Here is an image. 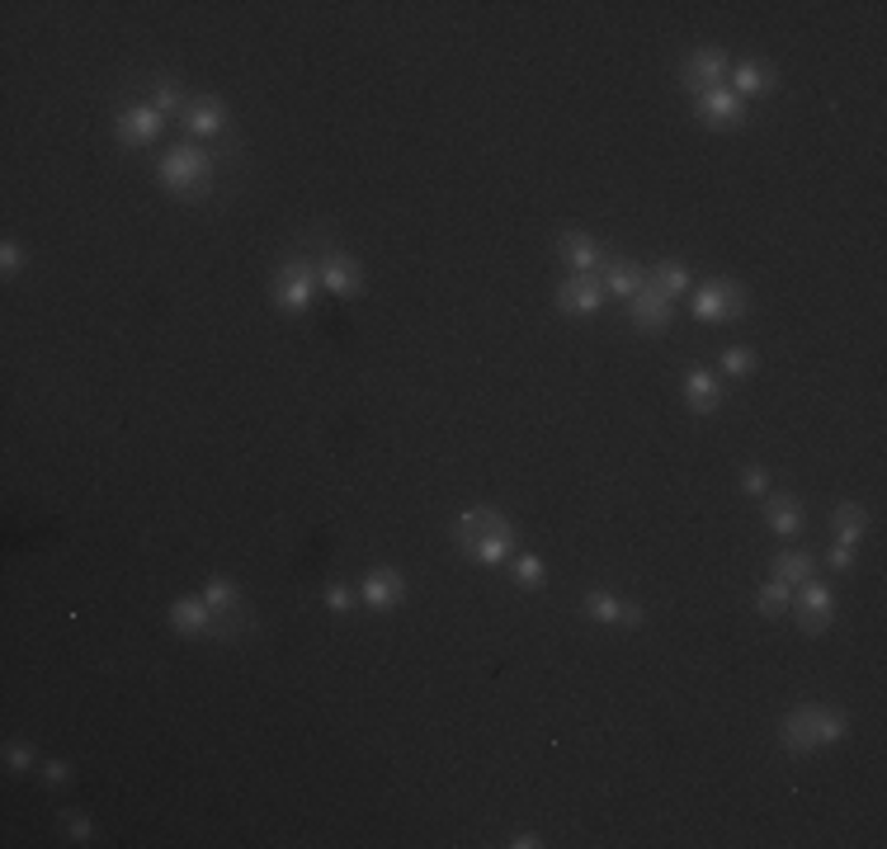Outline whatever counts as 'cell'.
<instances>
[{"label":"cell","mask_w":887,"mask_h":849,"mask_svg":"<svg viewBox=\"0 0 887 849\" xmlns=\"http://www.w3.org/2000/svg\"><path fill=\"white\" fill-rule=\"evenodd\" d=\"M453 543H459V552L467 562L501 566V562L515 557V524H510L501 510L477 505V510H467V515H459V524H453Z\"/></svg>","instance_id":"cell-1"},{"label":"cell","mask_w":887,"mask_h":849,"mask_svg":"<svg viewBox=\"0 0 887 849\" xmlns=\"http://www.w3.org/2000/svg\"><path fill=\"white\" fill-rule=\"evenodd\" d=\"M845 737V713L831 703H802L779 722V746L788 756H812L821 746H836Z\"/></svg>","instance_id":"cell-2"},{"label":"cell","mask_w":887,"mask_h":849,"mask_svg":"<svg viewBox=\"0 0 887 849\" xmlns=\"http://www.w3.org/2000/svg\"><path fill=\"white\" fill-rule=\"evenodd\" d=\"M156 180H161V189H170L175 199H204L213 189V156L194 142H180L156 161Z\"/></svg>","instance_id":"cell-3"},{"label":"cell","mask_w":887,"mask_h":849,"mask_svg":"<svg viewBox=\"0 0 887 849\" xmlns=\"http://www.w3.org/2000/svg\"><path fill=\"white\" fill-rule=\"evenodd\" d=\"M317 288H322V274H317V260H307V255H293V260H284L279 269H274V284H269L274 307L293 312V317L312 307Z\"/></svg>","instance_id":"cell-4"},{"label":"cell","mask_w":887,"mask_h":849,"mask_svg":"<svg viewBox=\"0 0 887 849\" xmlns=\"http://www.w3.org/2000/svg\"><path fill=\"white\" fill-rule=\"evenodd\" d=\"M746 288L737 284V279H708L699 293H694V322H703V326H727V322H737L741 312H746Z\"/></svg>","instance_id":"cell-5"},{"label":"cell","mask_w":887,"mask_h":849,"mask_svg":"<svg viewBox=\"0 0 887 849\" xmlns=\"http://www.w3.org/2000/svg\"><path fill=\"white\" fill-rule=\"evenodd\" d=\"M788 609H794V619H798V628L807 638H821L826 628H831V619H836V595H831V585H821V581H802L798 600Z\"/></svg>","instance_id":"cell-6"},{"label":"cell","mask_w":887,"mask_h":849,"mask_svg":"<svg viewBox=\"0 0 887 849\" xmlns=\"http://www.w3.org/2000/svg\"><path fill=\"white\" fill-rule=\"evenodd\" d=\"M727 71H732V62H727L722 48H694L684 57V67H680V86L689 95L718 90V86H727Z\"/></svg>","instance_id":"cell-7"},{"label":"cell","mask_w":887,"mask_h":849,"mask_svg":"<svg viewBox=\"0 0 887 849\" xmlns=\"http://www.w3.org/2000/svg\"><path fill=\"white\" fill-rule=\"evenodd\" d=\"M161 128H166V118L156 113L151 105H128V109H118V118H114V137L124 147H147V142L161 137Z\"/></svg>","instance_id":"cell-8"},{"label":"cell","mask_w":887,"mask_h":849,"mask_svg":"<svg viewBox=\"0 0 887 849\" xmlns=\"http://www.w3.org/2000/svg\"><path fill=\"white\" fill-rule=\"evenodd\" d=\"M359 600L373 609V614H387V609H397L406 600V576L392 566H373L359 581Z\"/></svg>","instance_id":"cell-9"},{"label":"cell","mask_w":887,"mask_h":849,"mask_svg":"<svg viewBox=\"0 0 887 849\" xmlns=\"http://www.w3.org/2000/svg\"><path fill=\"white\" fill-rule=\"evenodd\" d=\"M317 274H322V288L331 298H354V293L364 288V274H359V260L345 250H326L317 260Z\"/></svg>","instance_id":"cell-10"},{"label":"cell","mask_w":887,"mask_h":849,"mask_svg":"<svg viewBox=\"0 0 887 849\" xmlns=\"http://www.w3.org/2000/svg\"><path fill=\"white\" fill-rule=\"evenodd\" d=\"M600 307H604V288L595 274H571L558 288V312H566V317H595Z\"/></svg>","instance_id":"cell-11"},{"label":"cell","mask_w":887,"mask_h":849,"mask_svg":"<svg viewBox=\"0 0 887 849\" xmlns=\"http://www.w3.org/2000/svg\"><path fill=\"white\" fill-rule=\"evenodd\" d=\"M585 614L595 619V623H619V628H628V633H633V628H642L647 623V614L638 604H628V600H619V595H609V590H585Z\"/></svg>","instance_id":"cell-12"},{"label":"cell","mask_w":887,"mask_h":849,"mask_svg":"<svg viewBox=\"0 0 887 849\" xmlns=\"http://www.w3.org/2000/svg\"><path fill=\"white\" fill-rule=\"evenodd\" d=\"M779 81H775V67L770 62H756V57H746V62H737L732 71H727V90L737 95V100H765Z\"/></svg>","instance_id":"cell-13"},{"label":"cell","mask_w":887,"mask_h":849,"mask_svg":"<svg viewBox=\"0 0 887 849\" xmlns=\"http://www.w3.org/2000/svg\"><path fill=\"white\" fill-rule=\"evenodd\" d=\"M180 124L189 137H218V132H227V105L218 95H194L180 113Z\"/></svg>","instance_id":"cell-14"},{"label":"cell","mask_w":887,"mask_h":849,"mask_svg":"<svg viewBox=\"0 0 887 849\" xmlns=\"http://www.w3.org/2000/svg\"><path fill=\"white\" fill-rule=\"evenodd\" d=\"M628 317H633V326H638V330L657 335V330H666V326H670V317H676V307H670L666 293H657L652 284H647L642 293H633V298H628Z\"/></svg>","instance_id":"cell-15"},{"label":"cell","mask_w":887,"mask_h":849,"mask_svg":"<svg viewBox=\"0 0 887 849\" xmlns=\"http://www.w3.org/2000/svg\"><path fill=\"white\" fill-rule=\"evenodd\" d=\"M558 255L566 260L571 274H600V265L609 260L595 236H585V231H562L558 236Z\"/></svg>","instance_id":"cell-16"},{"label":"cell","mask_w":887,"mask_h":849,"mask_svg":"<svg viewBox=\"0 0 887 849\" xmlns=\"http://www.w3.org/2000/svg\"><path fill=\"white\" fill-rule=\"evenodd\" d=\"M600 288L628 303L633 293H642V288H647V269H642V265H633V260H623V255H609V260L600 265Z\"/></svg>","instance_id":"cell-17"},{"label":"cell","mask_w":887,"mask_h":849,"mask_svg":"<svg viewBox=\"0 0 887 849\" xmlns=\"http://www.w3.org/2000/svg\"><path fill=\"white\" fill-rule=\"evenodd\" d=\"M684 402H689V411L694 416H713V411L722 406V383L708 373L703 364H694V368H684Z\"/></svg>","instance_id":"cell-18"},{"label":"cell","mask_w":887,"mask_h":849,"mask_svg":"<svg viewBox=\"0 0 887 849\" xmlns=\"http://www.w3.org/2000/svg\"><path fill=\"white\" fill-rule=\"evenodd\" d=\"M213 628H218V614L204 604V595L170 604V633H180V638H213Z\"/></svg>","instance_id":"cell-19"},{"label":"cell","mask_w":887,"mask_h":849,"mask_svg":"<svg viewBox=\"0 0 887 849\" xmlns=\"http://www.w3.org/2000/svg\"><path fill=\"white\" fill-rule=\"evenodd\" d=\"M694 113H699V124H708V128H732L741 118V100L727 86H718V90L694 95Z\"/></svg>","instance_id":"cell-20"},{"label":"cell","mask_w":887,"mask_h":849,"mask_svg":"<svg viewBox=\"0 0 887 849\" xmlns=\"http://www.w3.org/2000/svg\"><path fill=\"white\" fill-rule=\"evenodd\" d=\"M760 510H765V524H770L775 539H798L802 533V505L798 496H760Z\"/></svg>","instance_id":"cell-21"},{"label":"cell","mask_w":887,"mask_h":849,"mask_svg":"<svg viewBox=\"0 0 887 849\" xmlns=\"http://www.w3.org/2000/svg\"><path fill=\"white\" fill-rule=\"evenodd\" d=\"M864 533H869V510H864L859 501H840L831 510V539L855 547V543H864Z\"/></svg>","instance_id":"cell-22"},{"label":"cell","mask_w":887,"mask_h":849,"mask_svg":"<svg viewBox=\"0 0 887 849\" xmlns=\"http://www.w3.org/2000/svg\"><path fill=\"white\" fill-rule=\"evenodd\" d=\"M770 576L783 581V585H802V581L817 576V557H812V552H794V547H788V552H775Z\"/></svg>","instance_id":"cell-23"},{"label":"cell","mask_w":887,"mask_h":849,"mask_svg":"<svg viewBox=\"0 0 887 849\" xmlns=\"http://www.w3.org/2000/svg\"><path fill=\"white\" fill-rule=\"evenodd\" d=\"M161 118H175V113H185V90H180V81H170V76H156L151 81V100H147Z\"/></svg>","instance_id":"cell-24"},{"label":"cell","mask_w":887,"mask_h":849,"mask_svg":"<svg viewBox=\"0 0 887 849\" xmlns=\"http://www.w3.org/2000/svg\"><path fill=\"white\" fill-rule=\"evenodd\" d=\"M788 604H794V585H783V581H775V576L756 590V614H760V619H779Z\"/></svg>","instance_id":"cell-25"},{"label":"cell","mask_w":887,"mask_h":849,"mask_svg":"<svg viewBox=\"0 0 887 849\" xmlns=\"http://www.w3.org/2000/svg\"><path fill=\"white\" fill-rule=\"evenodd\" d=\"M647 284H652L657 293H666V298H676V293L689 288V265L684 260H661L652 274H647Z\"/></svg>","instance_id":"cell-26"},{"label":"cell","mask_w":887,"mask_h":849,"mask_svg":"<svg viewBox=\"0 0 887 849\" xmlns=\"http://www.w3.org/2000/svg\"><path fill=\"white\" fill-rule=\"evenodd\" d=\"M204 604L213 609V614H242V590H236L227 576H213L204 585Z\"/></svg>","instance_id":"cell-27"},{"label":"cell","mask_w":887,"mask_h":849,"mask_svg":"<svg viewBox=\"0 0 887 849\" xmlns=\"http://www.w3.org/2000/svg\"><path fill=\"white\" fill-rule=\"evenodd\" d=\"M510 576H515L520 590H543L548 566H543V557H534V552H520V557H510Z\"/></svg>","instance_id":"cell-28"},{"label":"cell","mask_w":887,"mask_h":849,"mask_svg":"<svg viewBox=\"0 0 887 849\" xmlns=\"http://www.w3.org/2000/svg\"><path fill=\"white\" fill-rule=\"evenodd\" d=\"M722 373L727 378H751L756 373V349H746V345H732V349H722Z\"/></svg>","instance_id":"cell-29"},{"label":"cell","mask_w":887,"mask_h":849,"mask_svg":"<svg viewBox=\"0 0 887 849\" xmlns=\"http://www.w3.org/2000/svg\"><path fill=\"white\" fill-rule=\"evenodd\" d=\"M57 826H62V836H67L71 845H90V840H95V826H90L86 812H62V817H57Z\"/></svg>","instance_id":"cell-30"},{"label":"cell","mask_w":887,"mask_h":849,"mask_svg":"<svg viewBox=\"0 0 887 849\" xmlns=\"http://www.w3.org/2000/svg\"><path fill=\"white\" fill-rule=\"evenodd\" d=\"M6 769L10 774H29V769H38V750L29 741H10L6 746Z\"/></svg>","instance_id":"cell-31"},{"label":"cell","mask_w":887,"mask_h":849,"mask_svg":"<svg viewBox=\"0 0 887 849\" xmlns=\"http://www.w3.org/2000/svg\"><path fill=\"white\" fill-rule=\"evenodd\" d=\"M741 491H746V496H770V472H765V467H741Z\"/></svg>","instance_id":"cell-32"},{"label":"cell","mask_w":887,"mask_h":849,"mask_svg":"<svg viewBox=\"0 0 887 849\" xmlns=\"http://www.w3.org/2000/svg\"><path fill=\"white\" fill-rule=\"evenodd\" d=\"M322 600H326L331 614H349V609H354V590H349V585H341V581H331V585L322 590Z\"/></svg>","instance_id":"cell-33"},{"label":"cell","mask_w":887,"mask_h":849,"mask_svg":"<svg viewBox=\"0 0 887 849\" xmlns=\"http://www.w3.org/2000/svg\"><path fill=\"white\" fill-rule=\"evenodd\" d=\"M24 265H29V255H24V246H19V241H6V246H0V274H6V279H14V274L24 269Z\"/></svg>","instance_id":"cell-34"},{"label":"cell","mask_w":887,"mask_h":849,"mask_svg":"<svg viewBox=\"0 0 887 849\" xmlns=\"http://www.w3.org/2000/svg\"><path fill=\"white\" fill-rule=\"evenodd\" d=\"M38 774H43V783L62 788V783H71V779H76V769H71L67 760H43V764H38Z\"/></svg>","instance_id":"cell-35"},{"label":"cell","mask_w":887,"mask_h":849,"mask_svg":"<svg viewBox=\"0 0 887 849\" xmlns=\"http://www.w3.org/2000/svg\"><path fill=\"white\" fill-rule=\"evenodd\" d=\"M826 566H831V571H850V566H855V547L836 543L831 552H826Z\"/></svg>","instance_id":"cell-36"},{"label":"cell","mask_w":887,"mask_h":849,"mask_svg":"<svg viewBox=\"0 0 887 849\" xmlns=\"http://www.w3.org/2000/svg\"><path fill=\"white\" fill-rule=\"evenodd\" d=\"M505 845H510V849H539V845H543V840H539V836H534V831H515V836H510V840H505Z\"/></svg>","instance_id":"cell-37"}]
</instances>
